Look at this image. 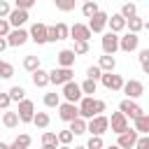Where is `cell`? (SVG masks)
Here are the masks:
<instances>
[{
	"mask_svg": "<svg viewBox=\"0 0 149 149\" xmlns=\"http://www.w3.org/2000/svg\"><path fill=\"white\" fill-rule=\"evenodd\" d=\"M79 112L84 119H93V116H100L105 112V100H98L93 95H84V100L79 102Z\"/></svg>",
	"mask_w": 149,
	"mask_h": 149,
	"instance_id": "1",
	"label": "cell"
},
{
	"mask_svg": "<svg viewBox=\"0 0 149 149\" xmlns=\"http://www.w3.org/2000/svg\"><path fill=\"white\" fill-rule=\"evenodd\" d=\"M61 95L65 98V102H81L84 100V91H81V84L77 81H68L63 88H61Z\"/></svg>",
	"mask_w": 149,
	"mask_h": 149,
	"instance_id": "2",
	"label": "cell"
},
{
	"mask_svg": "<svg viewBox=\"0 0 149 149\" xmlns=\"http://www.w3.org/2000/svg\"><path fill=\"white\" fill-rule=\"evenodd\" d=\"M49 77H51V84L54 86H65L68 81H74L72 77H74V72H72V68H54L51 72H49Z\"/></svg>",
	"mask_w": 149,
	"mask_h": 149,
	"instance_id": "3",
	"label": "cell"
},
{
	"mask_svg": "<svg viewBox=\"0 0 149 149\" xmlns=\"http://www.w3.org/2000/svg\"><path fill=\"white\" fill-rule=\"evenodd\" d=\"M100 47H102V54H107V56H114V51L116 49H121V37L116 35V33H105L102 35V40H100Z\"/></svg>",
	"mask_w": 149,
	"mask_h": 149,
	"instance_id": "4",
	"label": "cell"
},
{
	"mask_svg": "<svg viewBox=\"0 0 149 149\" xmlns=\"http://www.w3.org/2000/svg\"><path fill=\"white\" fill-rule=\"evenodd\" d=\"M119 109H121L128 119H133V121H135V119H140V116L144 114V109H142L135 100H130V98H123V100L119 102Z\"/></svg>",
	"mask_w": 149,
	"mask_h": 149,
	"instance_id": "5",
	"label": "cell"
},
{
	"mask_svg": "<svg viewBox=\"0 0 149 149\" xmlns=\"http://www.w3.org/2000/svg\"><path fill=\"white\" fill-rule=\"evenodd\" d=\"M109 128H112V133H116V135H121V133H126L130 126H128V116L119 109V112H112V116H109Z\"/></svg>",
	"mask_w": 149,
	"mask_h": 149,
	"instance_id": "6",
	"label": "cell"
},
{
	"mask_svg": "<svg viewBox=\"0 0 149 149\" xmlns=\"http://www.w3.org/2000/svg\"><path fill=\"white\" fill-rule=\"evenodd\" d=\"M100 81H102V86H105L107 91H123V86H126L123 77H121V74H114V72H105Z\"/></svg>",
	"mask_w": 149,
	"mask_h": 149,
	"instance_id": "7",
	"label": "cell"
},
{
	"mask_svg": "<svg viewBox=\"0 0 149 149\" xmlns=\"http://www.w3.org/2000/svg\"><path fill=\"white\" fill-rule=\"evenodd\" d=\"M58 116H61L63 121L72 123L74 119H79V116H81V112H79V105H74V102H63V105L58 107Z\"/></svg>",
	"mask_w": 149,
	"mask_h": 149,
	"instance_id": "8",
	"label": "cell"
},
{
	"mask_svg": "<svg viewBox=\"0 0 149 149\" xmlns=\"http://www.w3.org/2000/svg\"><path fill=\"white\" fill-rule=\"evenodd\" d=\"M107 128H109V119H107L105 114L88 119V133H91V135H100V137H102V133H107Z\"/></svg>",
	"mask_w": 149,
	"mask_h": 149,
	"instance_id": "9",
	"label": "cell"
},
{
	"mask_svg": "<svg viewBox=\"0 0 149 149\" xmlns=\"http://www.w3.org/2000/svg\"><path fill=\"white\" fill-rule=\"evenodd\" d=\"M19 116H21V123H33L35 121V105H33V100H21L19 102Z\"/></svg>",
	"mask_w": 149,
	"mask_h": 149,
	"instance_id": "10",
	"label": "cell"
},
{
	"mask_svg": "<svg viewBox=\"0 0 149 149\" xmlns=\"http://www.w3.org/2000/svg\"><path fill=\"white\" fill-rule=\"evenodd\" d=\"M91 35H93V30H91L88 26H84V23H74V26H70V37H72L74 42H88Z\"/></svg>",
	"mask_w": 149,
	"mask_h": 149,
	"instance_id": "11",
	"label": "cell"
},
{
	"mask_svg": "<svg viewBox=\"0 0 149 149\" xmlns=\"http://www.w3.org/2000/svg\"><path fill=\"white\" fill-rule=\"evenodd\" d=\"M30 40H33L35 44H47V42H49V26H44V23H33V28H30Z\"/></svg>",
	"mask_w": 149,
	"mask_h": 149,
	"instance_id": "12",
	"label": "cell"
},
{
	"mask_svg": "<svg viewBox=\"0 0 149 149\" xmlns=\"http://www.w3.org/2000/svg\"><path fill=\"white\" fill-rule=\"evenodd\" d=\"M70 37V26L68 23H56V26H49V42H58V40H68Z\"/></svg>",
	"mask_w": 149,
	"mask_h": 149,
	"instance_id": "13",
	"label": "cell"
},
{
	"mask_svg": "<svg viewBox=\"0 0 149 149\" xmlns=\"http://www.w3.org/2000/svg\"><path fill=\"white\" fill-rule=\"evenodd\" d=\"M137 140H140V133H137L135 128H133V130L128 128L126 133H121V135H119V140H116V144H119L121 149H133V147L137 144Z\"/></svg>",
	"mask_w": 149,
	"mask_h": 149,
	"instance_id": "14",
	"label": "cell"
},
{
	"mask_svg": "<svg viewBox=\"0 0 149 149\" xmlns=\"http://www.w3.org/2000/svg\"><path fill=\"white\" fill-rule=\"evenodd\" d=\"M123 93H126V98L135 100V98H140V95L144 93V84H142L140 79H128L126 86H123Z\"/></svg>",
	"mask_w": 149,
	"mask_h": 149,
	"instance_id": "15",
	"label": "cell"
},
{
	"mask_svg": "<svg viewBox=\"0 0 149 149\" xmlns=\"http://www.w3.org/2000/svg\"><path fill=\"white\" fill-rule=\"evenodd\" d=\"M28 40H30V30H23V28H14V30L9 33V37H7L9 47H21V44H26Z\"/></svg>",
	"mask_w": 149,
	"mask_h": 149,
	"instance_id": "16",
	"label": "cell"
},
{
	"mask_svg": "<svg viewBox=\"0 0 149 149\" xmlns=\"http://www.w3.org/2000/svg\"><path fill=\"white\" fill-rule=\"evenodd\" d=\"M107 26H109V16H107L105 12H98L93 19H88V28H91L93 33H102Z\"/></svg>",
	"mask_w": 149,
	"mask_h": 149,
	"instance_id": "17",
	"label": "cell"
},
{
	"mask_svg": "<svg viewBox=\"0 0 149 149\" xmlns=\"http://www.w3.org/2000/svg\"><path fill=\"white\" fill-rule=\"evenodd\" d=\"M137 44H140V37H137V33H126L123 37H121V51H126V54H130V51H135L137 49Z\"/></svg>",
	"mask_w": 149,
	"mask_h": 149,
	"instance_id": "18",
	"label": "cell"
},
{
	"mask_svg": "<svg viewBox=\"0 0 149 149\" xmlns=\"http://www.w3.org/2000/svg\"><path fill=\"white\" fill-rule=\"evenodd\" d=\"M123 28H128V19H126L121 12H119V14H112V16H109V30L119 35Z\"/></svg>",
	"mask_w": 149,
	"mask_h": 149,
	"instance_id": "19",
	"label": "cell"
},
{
	"mask_svg": "<svg viewBox=\"0 0 149 149\" xmlns=\"http://www.w3.org/2000/svg\"><path fill=\"white\" fill-rule=\"evenodd\" d=\"M19 121H21L19 112H12V109H5V112H2V126H5L7 130H14V128L19 126Z\"/></svg>",
	"mask_w": 149,
	"mask_h": 149,
	"instance_id": "20",
	"label": "cell"
},
{
	"mask_svg": "<svg viewBox=\"0 0 149 149\" xmlns=\"http://www.w3.org/2000/svg\"><path fill=\"white\" fill-rule=\"evenodd\" d=\"M26 21H28V9H16V7H14V12L9 14V23H12V28H21Z\"/></svg>",
	"mask_w": 149,
	"mask_h": 149,
	"instance_id": "21",
	"label": "cell"
},
{
	"mask_svg": "<svg viewBox=\"0 0 149 149\" xmlns=\"http://www.w3.org/2000/svg\"><path fill=\"white\" fill-rule=\"evenodd\" d=\"M74 49H63L61 54H58V65L61 68H72L74 65Z\"/></svg>",
	"mask_w": 149,
	"mask_h": 149,
	"instance_id": "22",
	"label": "cell"
},
{
	"mask_svg": "<svg viewBox=\"0 0 149 149\" xmlns=\"http://www.w3.org/2000/svg\"><path fill=\"white\" fill-rule=\"evenodd\" d=\"M30 77H33V84H35L37 88H44L47 84H51V77H49V72H47V70H42V68H40L37 72H33Z\"/></svg>",
	"mask_w": 149,
	"mask_h": 149,
	"instance_id": "23",
	"label": "cell"
},
{
	"mask_svg": "<svg viewBox=\"0 0 149 149\" xmlns=\"http://www.w3.org/2000/svg\"><path fill=\"white\" fill-rule=\"evenodd\" d=\"M70 130H72L74 135H84V133L88 130V121H86L84 116H79V119H74V121L70 123Z\"/></svg>",
	"mask_w": 149,
	"mask_h": 149,
	"instance_id": "24",
	"label": "cell"
},
{
	"mask_svg": "<svg viewBox=\"0 0 149 149\" xmlns=\"http://www.w3.org/2000/svg\"><path fill=\"white\" fill-rule=\"evenodd\" d=\"M30 142H33V137H30L28 133H21V135L9 144V149H28V147H30Z\"/></svg>",
	"mask_w": 149,
	"mask_h": 149,
	"instance_id": "25",
	"label": "cell"
},
{
	"mask_svg": "<svg viewBox=\"0 0 149 149\" xmlns=\"http://www.w3.org/2000/svg\"><path fill=\"white\" fill-rule=\"evenodd\" d=\"M23 68H26L30 74H33V72H37V70H40V58H37L35 54H28V56L23 58Z\"/></svg>",
	"mask_w": 149,
	"mask_h": 149,
	"instance_id": "26",
	"label": "cell"
},
{
	"mask_svg": "<svg viewBox=\"0 0 149 149\" xmlns=\"http://www.w3.org/2000/svg\"><path fill=\"white\" fill-rule=\"evenodd\" d=\"M98 65L102 68V72H114V68H116V61H114V56H100V61H98Z\"/></svg>",
	"mask_w": 149,
	"mask_h": 149,
	"instance_id": "27",
	"label": "cell"
},
{
	"mask_svg": "<svg viewBox=\"0 0 149 149\" xmlns=\"http://www.w3.org/2000/svg\"><path fill=\"white\" fill-rule=\"evenodd\" d=\"M133 123H135V130H137V133L149 135V114H142V116H140V119H135Z\"/></svg>",
	"mask_w": 149,
	"mask_h": 149,
	"instance_id": "28",
	"label": "cell"
},
{
	"mask_svg": "<svg viewBox=\"0 0 149 149\" xmlns=\"http://www.w3.org/2000/svg\"><path fill=\"white\" fill-rule=\"evenodd\" d=\"M100 9H98V5H95V0H91V2H84L81 5V14L86 16V19H93L95 14H98Z\"/></svg>",
	"mask_w": 149,
	"mask_h": 149,
	"instance_id": "29",
	"label": "cell"
},
{
	"mask_svg": "<svg viewBox=\"0 0 149 149\" xmlns=\"http://www.w3.org/2000/svg\"><path fill=\"white\" fill-rule=\"evenodd\" d=\"M44 105H47V107H61V105H63V102H61V93H56V91L44 93Z\"/></svg>",
	"mask_w": 149,
	"mask_h": 149,
	"instance_id": "30",
	"label": "cell"
},
{
	"mask_svg": "<svg viewBox=\"0 0 149 149\" xmlns=\"http://www.w3.org/2000/svg\"><path fill=\"white\" fill-rule=\"evenodd\" d=\"M7 93L12 95V100H14V102H21V100H26V88H23V86H12Z\"/></svg>",
	"mask_w": 149,
	"mask_h": 149,
	"instance_id": "31",
	"label": "cell"
},
{
	"mask_svg": "<svg viewBox=\"0 0 149 149\" xmlns=\"http://www.w3.org/2000/svg\"><path fill=\"white\" fill-rule=\"evenodd\" d=\"M144 26H147V23H144L140 16H133V19H128V30H130V33H140Z\"/></svg>",
	"mask_w": 149,
	"mask_h": 149,
	"instance_id": "32",
	"label": "cell"
},
{
	"mask_svg": "<svg viewBox=\"0 0 149 149\" xmlns=\"http://www.w3.org/2000/svg\"><path fill=\"white\" fill-rule=\"evenodd\" d=\"M102 74H105V72H102L100 65H91V68H86V79H95V81H98V79H102Z\"/></svg>",
	"mask_w": 149,
	"mask_h": 149,
	"instance_id": "33",
	"label": "cell"
},
{
	"mask_svg": "<svg viewBox=\"0 0 149 149\" xmlns=\"http://www.w3.org/2000/svg\"><path fill=\"white\" fill-rule=\"evenodd\" d=\"M81 91H84V95H93V93L98 91V81H95V79H86V81H81Z\"/></svg>",
	"mask_w": 149,
	"mask_h": 149,
	"instance_id": "34",
	"label": "cell"
},
{
	"mask_svg": "<svg viewBox=\"0 0 149 149\" xmlns=\"http://www.w3.org/2000/svg\"><path fill=\"white\" fill-rule=\"evenodd\" d=\"M49 121H51V119H49V114H47V112H37L33 123H35L37 128H47V126H49Z\"/></svg>",
	"mask_w": 149,
	"mask_h": 149,
	"instance_id": "35",
	"label": "cell"
},
{
	"mask_svg": "<svg viewBox=\"0 0 149 149\" xmlns=\"http://www.w3.org/2000/svg\"><path fill=\"white\" fill-rule=\"evenodd\" d=\"M74 2L77 0H54L56 9H61V12H72L74 9Z\"/></svg>",
	"mask_w": 149,
	"mask_h": 149,
	"instance_id": "36",
	"label": "cell"
},
{
	"mask_svg": "<svg viewBox=\"0 0 149 149\" xmlns=\"http://www.w3.org/2000/svg\"><path fill=\"white\" fill-rule=\"evenodd\" d=\"M137 58H140V68H142V72L149 74V49H142Z\"/></svg>",
	"mask_w": 149,
	"mask_h": 149,
	"instance_id": "37",
	"label": "cell"
},
{
	"mask_svg": "<svg viewBox=\"0 0 149 149\" xmlns=\"http://www.w3.org/2000/svg\"><path fill=\"white\" fill-rule=\"evenodd\" d=\"M121 14H123L126 19H133V16H137V7H135V2H126V5L121 7Z\"/></svg>",
	"mask_w": 149,
	"mask_h": 149,
	"instance_id": "38",
	"label": "cell"
},
{
	"mask_svg": "<svg viewBox=\"0 0 149 149\" xmlns=\"http://www.w3.org/2000/svg\"><path fill=\"white\" fill-rule=\"evenodd\" d=\"M12 74H14V65L7 63V61H2V63H0V77H2V79H9Z\"/></svg>",
	"mask_w": 149,
	"mask_h": 149,
	"instance_id": "39",
	"label": "cell"
},
{
	"mask_svg": "<svg viewBox=\"0 0 149 149\" xmlns=\"http://www.w3.org/2000/svg\"><path fill=\"white\" fill-rule=\"evenodd\" d=\"M42 144H61L58 142V133H51V130L42 133Z\"/></svg>",
	"mask_w": 149,
	"mask_h": 149,
	"instance_id": "40",
	"label": "cell"
},
{
	"mask_svg": "<svg viewBox=\"0 0 149 149\" xmlns=\"http://www.w3.org/2000/svg\"><path fill=\"white\" fill-rule=\"evenodd\" d=\"M86 147L88 149H105V142H102L100 135H91V140L86 142Z\"/></svg>",
	"mask_w": 149,
	"mask_h": 149,
	"instance_id": "41",
	"label": "cell"
},
{
	"mask_svg": "<svg viewBox=\"0 0 149 149\" xmlns=\"http://www.w3.org/2000/svg\"><path fill=\"white\" fill-rule=\"evenodd\" d=\"M12 30H14V28H12L9 19H0V37H9Z\"/></svg>",
	"mask_w": 149,
	"mask_h": 149,
	"instance_id": "42",
	"label": "cell"
},
{
	"mask_svg": "<svg viewBox=\"0 0 149 149\" xmlns=\"http://www.w3.org/2000/svg\"><path fill=\"white\" fill-rule=\"evenodd\" d=\"M72 137H74V133H72L70 128L58 133V142H61V144H70V142H72Z\"/></svg>",
	"mask_w": 149,
	"mask_h": 149,
	"instance_id": "43",
	"label": "cell"
},
{
	"mask_svg": "<svg viewBox=\"0 0 149 149\" xmlns=\"http://www.w3.org/2000/svg\"><path fill=\"white\" fill-rule=\"evenodd\" d=\"M14 9H12V5L7 2V0H2L0 2V19H9V14H12Z\"/></svg>",
	"mask_w": 149,
	"mask_h": 149,
	"instance_id": "44",
	"label": "cell"
},
{
	"mask_svg": "<svg viewBox=\"0 0 149 149\" xmlns=\"http://www.w3.org/2000/svg\"><path fill=\"white\" fill-rule=\"evenodd\" d=\"M88 42H74V54L77 56H84V54H88Z\"/></svg>",
	"mask_w": 149,
	"mask_h": 149,
	"instance_id": "45",
	"label": "cell"
},
{
	"mask_svg": "<svg viewBox=\"0 0 149 149\" xmlns=\"http://www.w3.org/2000/svg\"><path fill=\"white\" fill-rule=\"evenodd\" d=\"M35 2H37V0H14V7H16V9H30Z\"/></svg>",
	"mask_w": 149,
	"mask_h": 149,
	"instance_id": "46",
	"label": "cell"
},
{
	"mask_svg": "<svg viewBox=\"0 0 149 149\" xmlns=\"http://www.w3.org/2000/svg\"><path fill=\"white\" fill-rule=\"evenodd\" d=\"M9 102H12V95L9 93H0V107L2 109H9Z\"/></svg>",
	"mask_w": 149,
	"mask_h": 149,
	"instance_id": "47",
	"label": "cell"
},
{
	"mask_svg": "<svg viewBox=\"0 0 149 149\" xmlns=\"http://www.w3.org/2000/svg\"><path fill=\"white\" fill-rule=\"evenodd\" d=\"M135 149H149V135H140V140H137Z\"/></svg>",
	"mask_w": 149,
	"mask_h": 149,
	"instance_id": "48",
	"label": "cell"
},
{
	"mask_svg": "<svg viewBox=\"0 0 149 149\" xmlns=\"http://www.w3.org/2000/svg\"><path fill=\"white\" fill-rule=\"evenodd\" d=\"M9 47V42H7V37H0V51H5Z\"/></svg>",
	"mask_w": 149,
	"mask_h": 149,
	"instance_id": "49",
	"label": "cell"
},
{
	"mask_svg": "<svg viewBox=\"0 0 149 149\" xmlns=\"http://www.w3.org/2000/svg\"><path fill=\"white\" fill-rule=\"evenodd\" d=\"M42 149H58V144H42Z\"/></svg>",
	"mask_w": 149,
	"mask_h": 149,
	"instance_id": "50",
	"label": "cell"
},
{
	"mask_svg": "<svg viewBox=\"0 0 149 149\" xmlns=\"http://www.w3.org/2000/svg\"><path fill=\"white\" fill-rule=\"evenodd\" d=\"M58 149H74V147H70V144H61Z\"/></svg>",
	"mask_w": 149,
	"mask_h": 149,
	"instance_id": "51",
	"label": "cell"
},
{
	"mask_svg": "<svg viewBox=\"0 0 149 149\" xmlns=\"http://www.w3.org/2000/svg\"><path fill=\"white\" fill-rule=\"evenodd\" d=\"M105 149H121L119 144H109V147H105Z\"/></svg>",
	"mask_w": 149,
	"mask_h": 149,
	"instance_id": "52",
	"label": "cell"
},
{
	"mask_svg": "<svg viewBox=\"0 0 149 149\" xmlns=\"http://www.w3.org/2000/svg\"><path fill=\"white\" fill-rule=\"evenodd\" d=\"M0 149H9V144H5V142H0Z\"/></svg>",
	"mask_w": 149,
	"mask_h": 149,
	"instance_id": "53",
	"label": "cell"
},
{
	"mask_svg": "<svg viewBox=\"0 0 149 149\" xmlns=\"http://www.w3.org/2000/svg\"><path fill=\"white\" fill-rule=\"evenodd\" d=\"M74 149H88V147H74Z\"/></svg>",
	"mask_w": 149,
	"mask_h": 149,
	"instance_id": "54",
	"label": "cell"
},
{
	"mask_svg": "<svg viewBox=\"0 0 149 149\" xmlns=\"http://www.w3.org/2000/svg\"><path fill=\"white\" fill-rule=\"evenodd\" d=\"M84 2H91V0H84Z\"/></svg>",
	"mask_w": 149,
	"mask_h": 149,
	"instance_id": "55",
	"label": "cell"
}]
</instances>
